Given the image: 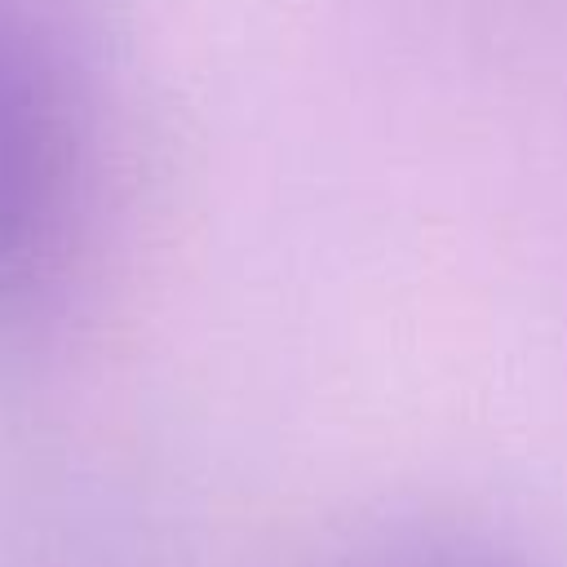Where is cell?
I'll use <instances>...</instances> for the list:
<instances>
[{
    "instance_id": "cell-2",
    "label": "cell",
    "mask_w": 567,
    "mask_h": 567,
    "mask_svg": "<svg viewBox=\"0 0 567 567\" xmlns=\"http://www.w3.org/2000/svg\"><path fill=\"white\" fill-rule=\"evenodd\" d=\"M350 567H545V563L523 545L483 532H416L359 554Z\"/></svg>"
},
{
    "instance_id": "cell-1",
    "label": "cell",
    "mask_w": 567,
    "mask_h": 567,
    "mask_svg": "<svg viewBox=\"0 0 567 567\" xmlns=\"http://www.w3.org/2000/svg\"><path fill=\"white\" fill-rule=\"evenodd\" d=\"M62 177V115L44 62L0 13V315L44 275Z\"/></svg>"
}]
</instances>
